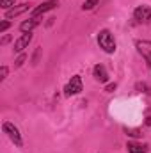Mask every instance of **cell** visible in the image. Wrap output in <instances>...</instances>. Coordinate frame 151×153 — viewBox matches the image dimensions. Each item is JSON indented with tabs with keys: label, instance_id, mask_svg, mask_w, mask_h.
I'll list each match as a JSON object with an SVG mask.
<instances>
[{
	"label": "cell",
	"instance_id": "cell-1",
	"mask_svg": "<svg viewBox=\"0 0 151 153\" xmlns=\"http://www.w3.org/2000/svg\"><path fill=\"white\" fill-rule=\"evenodd\" d=\"M98 45H100V48H103L107 53H114V52H115V39H114V36L110 34L109 29L100 30V34H98Z\"/></svg>",
	"mask_w": 151,
	"mask_h": 153
},
{
	"label": "cell",
	"instance_id": "cell-2",
	"mask_svg": "<svg viewBox=\"0 0 151 153\" xmlns=\"http://www.w3.org/2000/svg\"><path fill=\"white\" fill-rule=\"evenodd\" d=\"M2 130H4V134H7V137H9V139H11V141H13L16 146H21V144H23L18 126H14L11 121H5V123L2 125Z\"/></svg>",
	"mask_w": 151,
	"mask_h": 153
},
{
	"label": "cell",
	"instance_id": "cell-3",
	"mask_svg": "<svg viewBox=\"0 0 151 153\" xmlns=\"http://www.w3.org/2000/svg\"><path fill=\"white\" fill-rule=\"evenodd\" d=\"M82 89H84V85H82V78L78 75L71 76V80L66 84V87H64V93H66V96H75L78 93H82Z\"/></svg>",
	"mask_w": 151,
	"mask_h": 153
},
{
	"label": "cell",
	"instance_id": "cell-4",
	"mask_svg": "<svg viewBox=\"0 0 151 153\" xmlns=\"http://www.w3.org/2000/svg\"><path fill=\"white\" fill-rule=\"evenodd\" d=\"M133 18L139 23H151V7H148V5H139L133 11Z\"/></svg>",
	"mask_w": 151,
	"mask_h": 153
},
{
	"label": "cell",
	"instance_id": "cell-5",
	"mask_svg": "<svg viewBox=\"0 0 151 153\" xmlns=\"http://www.w3.org/2000/svg\"><path fill=\"white\" fill-rule=\"evenodd\" d=\"M135 46H137L139 53L146 61H151V41H148V39H137L135 41Z\"/></svg>",
	"mask_w": 151,
	"mask_h": 153
},
{
	"label": "cell",
	"instance_id": "cell-6",
	"mask_svg": "<svg viewBox=\"0 0 151 153\" xmlns=\"http://www.w3.org/2000/svg\"><path fill=\"white\" fill-rule=\"evenodd\" d=\"M57 5H59V0H46V2L39 4L36 9H32V16H41V14H44L46 11H52Z\"/></svg>",
	"mask_w": 151,
	"mask_h": 153
},
{
	"label": "cell",
	"instance_id": "cell-7",
	"mask_svg": "<svg viewBox=\"0 0 151 153\" xmlns=\"http://www.w3.org/2000/svg\"><path fill=\"white\" fill-rule=\"evenodd\" d=\"M30 41H32V32H27V34L20 36V38L14 41V52L21 53V52L29 46V43H30Z\"/></svg>",
	"mask_w": 151,
	"mask_h": 153
},
{
	"label": "cell",
	"instance_id": "cell-8",
	"mask_svg": "<svg viewBox=\"0 0 151 153\" xmlns=\"http://www.w3.org/2000/svg\"><path fill=\"white\" fill-rule=\"evenodd\" d=\"M39 23H41V20H39V16H32L30 20H25L21 25H20V29H21V32H32L36 27H38Z\"/></svg>",
	"mask_w": 151,
	"mask_h": 153
},
{
	"label": "cell",
	"instance_id": "cell-9",
	"mask_svg": "<svg viewBox=\"0 0 151 153\" xmlns=\"http://www.w3.org/2000/svg\"><path fill=\"white\" fill-rule=\"evenodd\" d=\"M29 9H30V4H20V5H16V7L9 9V11L5 13V18H7V20H11V18H14V16L23 14V13H25V11H29Z\"/></svg>",
	"mask_w": 151,
	"mask_h": 153
},
{
	"label": "cell",
	"instance_id": "cell-10",
	"mask_svg": "<svg viewBox=\"0 0 151 153\" xmlns=\"http://www.w3.org/2000/svg\"><path fill=\"white\" fill-rule=\"evenodd\" d=\"M126 150H128V153H148L150 152L148 144H141V143H133V141H130L126 144Z\"/></svg>",
	"mask_w": 151,
	"mask_h": 153
},
{
	"label": "cell",
	"instance_id": "cell-11",
	"mask_svg": "<svg viewBox=\"0 0 151 153\" xmlns=\"http://www.w3.org/2000/svg\"><path fill=\"white\" fill-rule=\"evenodd\" d=\"M93 75H94V78H96L98 82H107V80H109V73H107L105 66H101V64H96V66H94Z\"/></svg>",
	"mask_w": 151,
	"mask_h": 153
},
{
	"label": "cell",
	"instance_id": "cell-12",
	"mask_svg": "<svg viewBox=\"0 0 151 153\" xmlns=\"http://www.w3.org/2000/svg\"><path fill=\"white\" fill-rule=\"evenodd\" d=\"M98 5V0H85L84 4H82V9L84 11H91V9H94Z\"/></svg>",
	"mask_w": 151,
	"mask_h": 153
},
{
	"label": "cell",
	"instance_id": "cell-13",
	"mask_svg": "<svg viewBox=\"0 0 151 153\" xmlns=\"http://www.w3.org/2000/svg\"><path fill=\"white\" fill-rule=\"evenodd\" d=\"M14 2H16V0H0V7H2V9H7V11H9V9H13Z\"/></svg>",
	"mask_w": 151,
	"mask_h": 153
},
{
	"label": "cell",
	"instance_id": "cell-14",
	"mask_svg": "<svg viewBox=\"0 0 151 153\" xmlns=\"http://www.w3.org/2000/svg\"><path fill=\"white\" fill-rule=\"evenodd\" d=\"M25 59H27V55H25V53H23V52H21V53H20V55H18V59H16V61H14V68H20V66H21V64H23V62H25Z\"/></svg>",
	"mask_w": 151,
	"mask_h": 153
},
{
	"label": "cell",
	"instance_id": "cell-15",
	"mask_svg": "<svg viewBox=\"0 0 151 153\" xmlns=\"http://www.w3.org/2000/svg\"><path fill=\"white\" fill-rule=\"evenodd\" d=\"M7 73H9L7 66H2V68H0V80H5V78H7Z\"/></svg>",
	"mask_w": 151,
	"mask_h": 153
},
{
	"label": "cell",
	"instance_id": "cell-16",
	"mask_svg": "<svg viewBox=\"0 0 151 153\" xmlns=\"http://www.w3.org/2000/svg\"><path fill=\"white\" fill-rule=\"evenodd\" d=\"M124 132H126L128 135H133V137H139V135H141L139 130H132V128H124Z\"/></svg>",
	"mask_w": 151,
	"mask_h": 153
},
{
	"label": "cell",
	"instance_id": "cell-17",
	"mask_svg": "<svg viewBox=\"0 0 151 153\" xmlns=\"http://www.w3.org/2000/svg\"><path fill=\"white\" fill-rule=\"evenodd\" d=\"M9 25H11V23H9L7 20H5V22H2V25H0V32H5V30L9 29Z\"/></svg>",
	"mask_w": 151,
	"mask_h": 153
},
{
	"label": "cell",
	"instance_id": "cell-18",
	"mask_svg": "<svg viewBox=\"0 0 151 153\" xmlns=\"http://www.w3.org/2000/svg\"><path fill=\"white\" fill-rule=\"evenodd\" d=\"M114 89H115V84H109V85L105 87V91H107V93H112Z\"/></svg>",
	"mask_w": 151,
	"mask_h": 153
},
{
	"label": "cell",
	"instance_id": "cell-19",
	"mask_svg": "<svg viewBox=\"0 0 151 153\" xmlns=\"http://www.w3.org/2000/svg\"><path fill=\"white\" fill-rule=\"evenodd\" d=\"M137 89H144V93H148V85L146 84H137Z\"/></svg>",
	"mask_w": 151,
	"mask_h": 153
},
{
	"label": "cell",
	"instance_id": "cell-20",
	"mask_svg": "<svg viewBox=\"0 0 151 153\" xmlns=\"http://www.w3.org/2000/svg\"><path fill=\"white\" fill-rule=\"evenodd\" d=\"M7 41H9V36H4V39H2V45H5Z\"/></svg>",
	"mask_w": 151,
	"mask_h": 153
},
{
	"label": "cell",
	"instance_id": "cell-21",
	"mask_svg": "<svg viewBox=\"0 0 151 153\" xmlns=\"http://www.w3.org/2000/svg\"><path fill=\"white\" fill-rule=\"evenodd\" d=\"M148 66H150V68H151V61H148Z\"/></svg>",
	"mask_w": 151,
	"mask_h": 153
}]
</instances>
